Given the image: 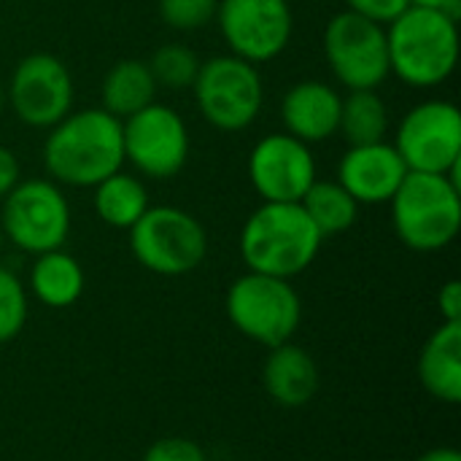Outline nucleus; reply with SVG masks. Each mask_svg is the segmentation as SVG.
<instances>
[{
    "label": "nucleus",
    "mask_w": 461,
    "mask_h": 461,
    "mask_svg": "<svg viewBox=\"0 0 461 461\" xmlns=\"http://www.w3.org/2000/svg\"><path fill=\"white\" fill-rule=\"evenodd\" d=\"M43 167L54 184L92 189L124 167L122 119L103 108L70 111L43 140Z\"/></svg>",
    "instance_id": "obj_1"
},
{
    "label": "nucleus",
    "mask_w": 461,
    "mask_h": 461,
    "mask_svg": "<svg viewBox=\"0 0 461 461\" xmlns=\"http://www.w3.org/2000/svg\"><path fill=\"white\" fill-rule=\"evenodd\" d=\"M386 43L392 76L413 89H432L459 65V19L411 5L386 24Z\"/></svg>",
    "instance_id": "obj_2"
},
{
    "label": "nucleus",
    "mask_w": 461,
    "mask_h": 461,
    "mask_svg": "<svg viewBox=\"0 0 461 461\" xmlns=\"http://www.w3.org/2000/svg\"><path fill=\"white\" fill-rule=\"evenodd\" d=\"M321 243V232L300 203H262L240 230L246 267L286 281L313 265Z\"/></svg>",
    "instance_id": "obj_3"
},
{
    "label": "nucleus",
    "mask_w": 461,
    "mask_h": 461,
    "mask_svg": "<svg viewBox=\"0 0 461 461\" xmlns=\"http://www.w3.org/2000/svg\"><path fill=\"white\" fill-rule=\"evenodd\" d=\"M389 205L397 238L419 254L443 251L459 235V176L408 173Z\"/></svg>",
    "instance_id": "obj_4"
},
{
    "label": "nucleus",
    "mask_w": 461,
    "mask_h": 461,
    "mask_svg": "<svg viewBox=\"0 0 461 461\" xmlns=\"http://www.w3.org/2000/svg\"><path fill=\"white\" fill-rule=\"evenodd\" d=\"M192 95L203 119L219 132L249 130L265 108V81L259 65L235 54L205 59L192 84Z\"/></svg>",
    "instance_id": "obj_5"
},
{
    "label": "nucleus",
    "mask_w": 461,
    "mask_h": 461,
    "mask_svg": "<svg viewBox=\"0 0 461 461\" xmlns=\"http://www.w3.org/2000/svg\"><path fill=\"white\" fill-rule=\"evenodd\" d=\"M127 232L132 257L157 276H186L197 270L208 254L203 221L176 205H149Z\"/></svg>",
    "instance_id": "obj_6"
},
{
    "label": "nucleus",
    "mask_w": 461,
    "mask_h": 461,
    "mask_svg": "<svg viewBox=\"0 0 461 461\" xmlns=\"http://www.w3.org/2000/svg\"><path fill=\"white\" fill-rule=\"evenodd\" d=\"M224 305L232 327L265 348L289 343L303 319V303L292 281L251 270L235 278Z\"/></svg>",
    "instance_id": "obj_7"
},
{
    "label": "nucleus",
    "mask_w": 461,
    "mask_h": 461,
    "mask_svg": "<svg viewBox=\"0 0 461 461\" xmlns=\"http://www.w3.org/2000/svg\"><path fill=\"white\" fill-rule=\"evenodd\" d=\"M70 203L51 178L19 181L5 197L0 227L8 243L24 254H46L62 249L70 235Z\"/></svg>",
    "instance_id": "obj_8"
},
{
    "label": "nucleus",
    "mask_w": 461,
    "mask_h": 461,
    "mask_svg": "<svg viewBox=\"0 0 461 461\" xmlns=\"http://www.w3.org/2000/svg\"><path fill=\"white\" fill-rule=\"evenodd\" d=\"M321 51L332 78L348 92L378 89L392 76L386 27L354 11L343 8L327 22Z\"/></svg>",
    "instance_id": "obj_9"
},
{
    "label": "nucleus",
    "mask_w": 461,
    "mask_h": 461,
    "mask_svg": "<svg viewBox=\"0 0 461 461\" xmlns=\"http://www.w3.org/2000/svg\"><path fill=\"white\" fill-rule=\"evenodd\" d=\"M411 173L459 176L461 111L451 100L416 103L397 124L392 143Z\"/></svg>",
    "instance_id": "obj_10"
},
{
    "label": "nucleus",
    "mask_w": 461,
    "mask_h": 461,
    "mask_svg": "<svg viewBox=\"0 0 461 461\" xmlns=\"http://www.w3.org/2000/svg\"><path fill=\"white\" fill-rule=\"evenodd\" d=\"M122 143L124 162H130L143 178L157 181L176 178L186 167L192 151L184 116L159 100L122 122Z\"/></svg>",
    "instance_id": "obj_11"
},
{
    "label": "nucleus",
    "mask_w": 461,
    "mask_h": 461,
    "mask_svg": "<svg viewBox=\"0 0 461 461\" xmlns=\"http://www.w3.org/2000/svg\"><path fill=\"white\" fill-rule=\"evenodd\" d=\"M230 54L267 65L278 59L294 35V11L289 0H219L216 19Z\"/></svg>",
    "instance_id": "obj_12"
},
{
    "label": "nucleus",
    "mask_w": 461,
    "mask_h": 461,
    "mask_svg": "<svg viewBox=\"0 0 461 461\" xmlns=\"http://www.w3.org/2000/svg\"><path fill=\"white\" fill-rule=\"evenodd\" d=\"M5 100L22 124L32 130H49L73 111V73L59 57L49 51L27 54L11 73Z\"/></svg>",
    "instance_id": "obj_13"
},
{
    "label": "nucleus",
    "mask_w": 461,
    "mask_h": 461,
    "mask_svg": "<svg viewBox=\"0 0 461 461\" xmlns=\"http://www.w3.org/2000/svg\"><path fill=\"white\" fill-rule=\"evenodd\" d=\"M246 173L262 203H300L319 178L311 146L284 130L262 135L254 143Z\"/></svg>",
    "instance_id": "obj_14"
},
{
    "label": "nucleus",
    "mask_w": 461,
    "mask_h": 461,
    "mask_svg": "<svg viewBox=\"0 0 461 461\" xmlns=\"http://www.w3.org/2000/svg\"><path fill=\"white\" fill-rule=\"evenodd\" d=\"M411 170L389 140L348 146L338 162V184L359 205H384L394 197Z\"/></svg>",
    "instance_id": "obj_15"
},
{
    "label": "nucleus",
    "mask_w": 461,
    "mask_h": 461,
    "mask_svg": "<svg viewBox=\"0 0 461 461\" xmlns=\"http://www.w3.org/2000/svg\"><path fill=\"white\" fill-rule=\"evenodd\" d=\"M343 95L330 81L303 78L292 84L281 97V124L292 138L313 146L338 135Z\"/></svg>",
    "instance_id": "obj_16"
},
{
    "label": "nucleus",
    "mask_w": 461,
    "mask_h": 461,
    "mask_svg": "<svg viewBox=\"0 0 461 461\" xmlns=\"http://www.w3.org/2000/svg\"><path fill=\"white\" fill-rule=\"evenodd\" d=\"M262 381L267 394L281 408H303L316 397L319 367L305 348L289 340L270 348V357L262 367Z\"/></svg>",
    "instance_id": "obj_17"
},
{
    "label": "nucleus",
    "mask_w": 461,
    "mask_h": 461,
    "mask_svg": "<svg viewBox=\"0 0 461 461\" xmlns=\"http://www.w3.org/2000/svg\"><path fill=\"white\" fill-rule=\"evenodd\" d=\"M424 389L448 405L461 402V321H443L419 357Z\"/></svg>",
    "instance_id": "obj_18"
},
{
    "label": "nucleus",
    "mask_w": 461,
    "mask_h": 461,
    "mask_svg": "<svg viewBox=\"0 0 461 461\" xmlns=\"http://www.w3.org/2000/svg\"><path fill=\"white\" fill-rule=\"evenodd\" d=\"M157 81L146 59H119L108 68L100 84V108L116 119H130L146 105L157 103Z\"/></svg>",
    "instance_id": "obj_19"
},
{
    "label": "nucleus",
    "mask_w": 461,
    "mask_h": 461,
    "mask_svg": "<svg viewBox=\"0 0 461 461\" xmlns=\"http://www.w3.org/2000/svg\"><path fill=\"white\" fill-rule=\"evenodd\" d=\"M84 270L76 257L62 249L38 254L30 270V292L46 308H70L84 294Z\"/></svg>",
    "instance_id": "obj_20"
},
{
    "label": "nucleus",
    "mask_w": 461,
    "mask_h": 461,
    "mask_svg": "<svg viewBox=\"0 0 461 461\" xmlns=\"http://www.w3.org/2000/svg\"><path fill=\"white\" fill-rule=\"evenodd\" d=\"M95 197V213L100 216L103 224L113 230H130L146 211H149V189L140 176L116 170L100 184L92 186Z\"/></svg>",
    "instance_id": "obj_21"
},
{
    "label": "nucleus",
    "mask_w": 461,
    "mask_h": 461,
    "mask_svg": "<svg viewBox=\"0 0 461 461\" xmlns=\"http://www.w3.org/2000/svg\"><path fill=\"white\" fill-rule=\"evenodd\" d=\"M389 124V105L378 95V89H354L343 95L338 135H343L348 146L386 140Z\"/></svg>",
    "instance_id": "obj_22"
},
{
    "label": "nucleus",
    "mask_w": 461,
    "mask_h": 461,
    "mask_svg": "<svg viewBox=\"0 0 461 461\" xmlns=\"http://www.w3.org/2000/svg\"><path fill=\"white\" fill-rule=\"evenodd\" d=\"M303 211L311 216L321 238L340 235L351 230L359 219V203L338 184V181H321L316 178L311 189L300 200Z\"/></svg>",
    "instance_id": "obj_23"
},
{
    "label": "nucleus",
    "mask_w": 461,
    "mask_h": 461,
    "mask_svg": "<svg viewBox=\"0 0 461 461\" xmlns=\"http://www.w3.org/2000/svg\"><path fill=\"white\" fill-rule=\"evenodd\" d=\"M200 65L203 59L184 43H165L149 59V70L157 86L165 89H192Z\"/></svg>",
    "instance_id": "obj_24"
},
{
    "label": "nucleus",
    "mask_w": 461,
    "mask_h": 461,
    "mask_svg": "<svg viewBox=\"0 0 461 461\" xmlns=\"http://www.w3.org/2000/svg\"><path fill=\"white\" fill-rule=\"evenodd\" d=\"M27 324V289L19 276L0 265V343L14 340Z\"/></svg>",
    "instance_id": "obj_25"
},
{
    "label": "nucleus",
    "mask_w": 461,
    "mask_h": 461,
    "mask_svg": "<svg viewBox=\"0 0 461 461\" xmlns=\"http://www.w3.org/2000/svg\"><path fill=\"white\" fill-rule=\"evenodd\" d=\"M162 22L176 32H194L216 19L219 0H157Z\"/></svg>",
    "instance_id": "obj_26"
},
{
    "label": "nucleus",
    "mask_w": 461,
    "mask_h": 461,
    "mask_svg": "<svg viewBox=\"0 0 461 461\" xmlns=\"http://www.w3.org/2000/svg\"><path fill=\"white\" fill-rule=\"evenodd\" d=\"M143 461H208V456H205V451L194 440H186V438H162V440H157L146 451Z\"/></svg>",
    "instance_id": "obj_27"
},
{
    "label": "nucleus",
    "mask_w": 461,
    "mask_h": 461,
    "mask_svg": "<svg viewBox=\"0 0 461 461\" xmlns=\"http://www.w3.org/2000/svg\"><path fill=\"white\" fill-rule=\"evenodd\" d=\"M343 5H346V11H354V14L386 27L405 8H411V0H343Z\"/></svg>",
    "instance_id": "obj_28"
},
{
    "label": "nucleus",
    "mask_w": 461,
    "mask_h": 461,
    "mask_svg": "<svg viewBox=\"0 0 461 461\" xmlns=\"http://www.w3.org/2000/svg\"><path fill=\"white\" fill-rule=\"evenodd\" d=\"M22 181V165H19V157L0 143V200Z\"/></svg>",
    "instance_id": "obj_29"
},
{
    "label": "nucleus",
    "mask_w": 461,
    "mask_h": 461,
    "mask_svg": "<svg viewBox=\"0 0 461 461\" xmlns=\"http://www.w3.org/2000/svg\"><path fill=\"white\" fill-rule=\"evenodd\" d=\"M438 308L446 321H461V284L448 281L438 294Z\"/></svg>",
    "instance_id": "obj_30"
},
{
    "label": "nucleus",
    "mask_w": 461,
    "mask_h": 461,
    "mask_svg": "<svg viewBox=\"0 0 461 461\" xmlns=\"http://www.w3.org/2000/svg\"><path fill=\"white\" fill-rule=\"evenodd\" d=\"M411 5L416 8H432V11H443L454 19L461 16V0H411Z\"/></svg>",
    "instance_id": "obj_31"
},
{
    "label": "nucleus",
    "mask_w": 461,
    "mask_h": 461,
    "mask_svg": "<svg viewBox=\"0 0 461 461\" xmlns=\"http://www.w3.org/2000/svg\"><path fill=\"white\" fill-rule=\"evenodd\" d=\"M416 461H461V454L456 448H432Z\"/></svg>",
    "instance_id": "obj_32"
},
{
    "label": "nucleus",
    "mask_w": 461,
    "mask_h": 461,
    "mask_svg": "<svg viewBox=\"0 0 461 461\" xmlns=\"http://www.w3.org/2000/svg\"><path fill=\"white\" fill-rule=\"evenodd\" d=\"M3 108H5V89H3V84H0V113H3Z\"/></svg>",
    "instance_id": "obj_33"
},
{
    "label": "nucleus",
    "mask_w": 461,
    "mask_h": 461,
    "mask_svg": "<svg viewBox=\"0 0 461 461\" xmlns=\"http://www.w3.org/2000/svg\"><path fill=\"white\" fill-rule=\"evenodd\" d=\"M3 243H5V235H3V227H0V251H3Z\"/></svg>",
    "instance_id": "obj_34"
}]
</instances>
